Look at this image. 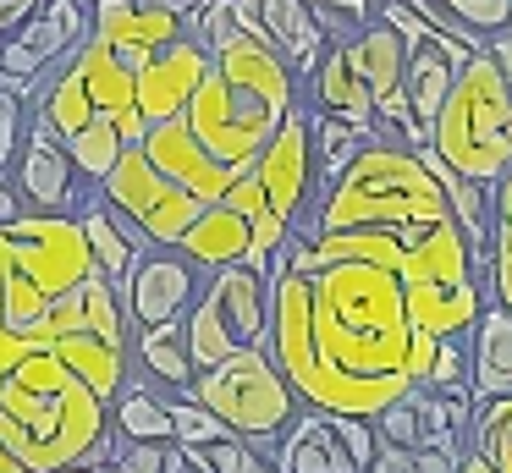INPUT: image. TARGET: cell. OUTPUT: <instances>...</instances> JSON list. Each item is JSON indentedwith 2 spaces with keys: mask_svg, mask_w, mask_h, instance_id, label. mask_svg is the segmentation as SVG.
<instances>
[{
  "mask_svg": "<svg viewBox=\"0 0 512 473\" xmlns=\"http://www.w3.org/2000/svg\"><path fill=\"white\" fill-rule=\"evenodd\" d=\"M12 187L23 198V209H34V215H78L89 182L78 176L61 132L45 116H28V143L12 165Z\"/></svg>",
  "mask_w": 512,
  "mask_h": 473,
  "instance_id": "12",
  "label": "cell"
},
{
  "mask_svg": "<svg viewBox=\"0 0 512 473\" xmlns=\"http://www.w3.org/2000/svg\"><path fill=\"white\" fill-rule=\"evenodd\" d=\"M402 237V286H441V281H463L474 275L479 264V248L468 242V231L457 226L452 215L446 220H419V226H397Z\"/></svg>",
  "mask_w": 512,
  "mask_h": 473,
  "instance_id": "16",
  "label": "cell"
},
{
  "mask_svg": "<svg viewBox=\"0 0 512 473\" xmlns=\"http://www.w3.org/2000/svg\"><path fill=\"white\" fill-rule=\"evenodd\" d=\"M111 429L122 440H177L166 391H155V385H133V380H127L122 391H116V402H111Z\"/></svg>",
  "mask_w": 512,
  "mask_h": 473,
  "instance_id": "29",
  "label": "cell"
},
{
  "mask_svg": "<svg viewBox=\"0 0 512 473\" xmlns=\"http://www.w3.org/2000/svg\"><path fill=\"white\" fill-rule=\"evenodd\" d=\"M94 275V253L78 215H34L23 209L0 226V314L23 330L56 297Z\"/></svg>",
  "mask_w": 512,
  "mask_h": 473,
  "instance_id": "4",
  "label": "cell"
},
{
  "mask_svg": "<svg viewBox=\"0 0 512 473\" xmlns=\"http://www.w3.org/2000/svg\"><path fill=\"white\" fill-rule=\"evenodd\" d=\"M254 11H259V22H265V33L276 39V50L292 61V72L314 77V66L325 61L331 39H325L320 17L309 11V0H254Z\"/></svg>",
  "mask_w": 512,
  "mask_h": 473,
  "instance_id": "22",
  "label": "cell"
},
{
  "mask_svg": "<svg viewBox=\"0 0 512 473\" xmlns=\"http://www.w3.org/2000/svg\"><path fill=\"white\" fill-rule=\"evenodd\" d=\"M133 358L144 363V374L160 391H188L199 363L188 347V319H171V325H138L133 330Z\"/></svg>",
  "mask_w": 512,
  "mask_h": 473,
  "instance_id": "26",
  "label": "cell"
},
{
  "mask_svg": "<svg viewBox=\"0 0 512 473\" xmlns=\"http://www.w3.org/2000/svg\"><path fill=\"white\" fill-rule=\"evenodd\" d=\"M138 6H171V11H188V0H138Z\"/></svg>",
  "mask_w": 512,
  "mask_h": 473,
  "instance_id": "46",
  "label": "cell"
},
{
  "mask_svg": "<svg viewBox=\"0 0 512 473\" xmlns=\"http://www.w3.org/2000/svg\"><path fill=\"white\" fill-rule=\"evenodd\" d=\"M248 242H254V226L221 198V204L199 209V220L182 231L177 253H188L199 270H221V264H243L248 259Z\"/></svg>",
  "mask_w": 512,
  "mask_h": 473,
  "instance_id": "23",
  "label": "cell"
},
{
  "mask_svg": "<svg viewBox=\"0 0 512 473\" xmlns=\"http://www.w3.org/2000/svg\"><path fill=\"white\" fill-rule=\"evenodd\" d=\"M0 319H6V314H0Z\"/></svg>",
  "mask_w": 512,
  "mask_h": 473,
  "instance_id": "51",
  "label": "cell"
},
{
  "mask_svg": "<svg viewBox=\"0 0 512 473\" xmlns=\"http://www.w3.org/2000/svg\"><path fill=\"white\" fill-rule=\"evenodd\" d=\"M78 226H83V237H89L94 270H100L105 281H127V275H133V264L155 248V242H149V231L138 226L133 215H122V209L100 193V187H89V193H83Z\"/></svg>",
  "mask_w": 512,
  "mask_h": 473,
  "instance_id": "20",
  "label": "cell"
},
{
  "mask_svg": "<svg viewBox=\"0 0 512 473\" xmlns=\"http://www.w3.org/2000/svg\"><path fill=\"white\" fill-rule=\"evenodd\" d=\"M270 473H276V468H270Z\"/></svg>",
  "mask_w": 512,
  "mask_h": 473,
  "instance_id": "50",
  "label": "cell"
},
{
  "mask_svg": "<svg viewBox=\"0 0 512 473\" xmlns=\"http://www.w3.org/2000/svg\"><path fill=\"white\" fill-rule=\"evenodd\" d=\"M435 6H441L463 33H479V39L512 28V0H435Z\"/></svg>",
  "mask_w": 512,
  "mask_h": 473,
  "instance_id": "33",
  "label": "cell"
},
{
  "mask_svg": "<svg viewBox=\"0 0 512 473\" xmlns=\"http://www.w3.org/2000/svg\"><path fill=\"white\" fill-rule=\"evenodd\" d=\"M100 473H122V468H116V462H111V468H100Z\"/></svg>",
  "mask_w": 512,
  "mask_h": 473,
  "instance_id": "47",
  "label": "cell"
},
{
  "mask_svg": "<svg viewBox=\"0 0 512 473\" xmlns=\"http://www.w3.org/2000/svg\"><path fill=\"white\" fill-rule=\"evenodd\" d=\"M468 358H474V402L512 391V308L490 297L479 314L474 336H468Z\"/></svg>",
  "mask_w": 512,
  "mask_h": 473,
  "instance_id": "25",
  "label": "cell"
},
{
  "mask_svg": "<svg viewBox=\"0 0 512 473\" xmlns=\"http://www.w3.org/2000/svg\"><path fill=\"white\" fill-rule=\"evenodd\" d=\"M347 50H353V66L364 72V83L380 94H391V88H402V72H408V39H402L391 22H364V28L347 39Z\"/></svg>",
  "mask_w": 512,
  "mask_h": 473,
  "instance_id": "28",
  "label": "cell"
},
{
  "mask_svg": "<svg viewBox=\"0 0 512 473\" xmlns=\"http://www.w3.org/2000/svg\"><path fill=\"white\" fill-rule=\"evenodd\" d=\"M430 149L485 187L512 171V72L490 50L457 72L446 105L430 121Z\"/></svg>",
  "mask_w": 512,
  "mask_h": 473,
  "instance_id": "5",
  "label": "cell"
},
{
  "mask_svg": "<svg viewBox=\"0 0 512 473\" xmlns=\"http://www.w3.org/2000/svg\"><path fill=\"white\" fill-rule=\"evenodd\" d=\"M188 6H193V0H188Z\"/></svg>",
  "mask_w": 512,
  "mask_h": 473,
  "instance_id": "49",
  "label": "cell"
},
{
  "mask_svg": "<svg viewBox=\"0 0 512 473\" xmlns=\"http://www.w3.org/2000/svg\"><path fill=\"white\" fill-rule=\"evenodd\" d=\"M166 446L171 440H122L116 468L122 473H166Z\"/></svg>",
  "mask_w": 512,
  "mask_h": 473,
  "instance_id": "38",
  "label": "cell"
},
{
  "mask_svg": "<svg viewBox=\"0 0 512 473\" xmlns=\"http://www.w3.org/2000/svg\"><path fill=\"white\" fill-rule=\"evenodd\" d=\"M270 341V275L254 264H221L210 270L199 303L188 308V347L199 369H215L237 347Z\"/></svg>",
  "mask_w": 512,
  "mask_h": 473,
  "instance_id": "8",
  "label": "cell"
},
{
  "mask_svg": "<svg viewBox=\"0 0 512 473\" xmlns=\"http://www.w3.org/2000/svg\"><path fill=\"white\" fill-rule=\"evenodd\" d=\"M441 182L430 176V165L419 160V149L391 138H369L353 160L342 165V176L325 182V198L314 209L309 231H347V226H419V220H446ZM457 220V215H452Z\"/></svg>",
  "mask_w": 512,
  "mask_h": 473,
  "instance_id": "2",
  "label": "cell"
},
{
  "mask_svg": "<svg viewBox=\"0 0 512 473\" xmlns=\"http://www.w3.org/2000/svg\"><path fill=\"white\" fill-rule=\"evenodd\" d=\"M0 473H34V468H28V462H23V457H12V451L0 446Z\"/></svg>",
  "mask_w": 512,
  "mask_h": 473,
  "instance_id": "45",
  "label": "cell"
},
{
  "mask_svg": "<svg viewBox=\"0 0 512 473\" xmlns=\"http://www.w3.org/2000/svg\"><path fill=\"white\" fill-rule=\"evenodd\" d=\"M325 418H331L336 440L347 446V457H353L358 468H369V462H375V451H380V429H375V418H358V413H325Z\"/></svg>",
  "mask_w": 512,
  "mask_h": 473,
  "instance_id": "35",
  "label": "cell"
},
{
  "mask_svg": "<svg viewBox=\"0 0 512 473\" xmlns=\"http://www.w3.org/2000/svg\"><path fill=\"white\" fill-rule=\"evenodd\" d=\"M270 462H276V473H364L347 457L342 440H336L331 418L314 413V407H303V413L292 418V429L281 435V446L270 451Z\"/></svg>",
  "mask_w": 512,
  "mask_h": 473,
  "instance_id": "21",
  "label": "cell"
},
{
  "mask_svg": "<svg viewBox=\"0 0 512 473\" xmlns=\"http://www.w3.org/2000/svg\"><path fill=\"white\" fill-rule=\"evenodd\" d=\"M292 105H298V99L270 94V88H254V83H243L237 72H226V66L210 61V72H204L199 94L188 99L182 121H188V132L226 165V171L243 176V171H254V160L265 154L270 132L287 121Z\"/></svg>",
  "mask_w": 512,
  "mask_h": 473,
  "instance_id": "7",
  "label": "cell"
},
{
  "mask_svg": "<svg viewBox=\"0 0 512 473\" xmlns=\"http://www.w3.org/2000/svg\"><path fill=\"white\" fill-rule=\"evenodd\" d=\"M100 193L111 198L122 215H133L138 226L149 231L155 248H177L182 231H188L193 220H199V209H204L199 193H188L182 182H171V176L149 160L144 143H127L122 160H116V171L100 182Z\"/></svg>",
  "mask_w": 512,
  "mask_h": 473,
  "instance_id": "9",
  "label": "cell"
},
{
  "mask_svg": "<svg viewBox=\"0 0 512 473\" xmlns=\"http://www.w3.org/2000/svg\"><path fill=\"white\" fill-rule=\"evenodd\" d=\"M17 215H23V198H17L12 176L0 171V226H6V220H17Z\"/></svg>",
  "mask_w": 512,
  "mask_h": 473,
  "instance_id": "42",
  "label": "cell"
},
{
  "mask_svg": "<svg viewBox=\"0 0 512 473\" xmlns=\"http://www.w3.org/2000/svg\"><path fill=\"white\" fill-rule=\"evenodd\" d=\"M61 143H67L72 165H78V176H83L89 187H100L105 176L116 171V160H122V149H127L122 127H116L111 116H94L89 127H78L72 138H61Z\"/></svg>",
  "mask_w": 512,
  "mask_h": 473,
  "instance_id": "30",
  "label": "cell"
},
{
  "mask_svg": "<svg viewBox=\"0 0 512 473\" xmlns=\"http://www.w3.org/2000/svg\"><path fill=\"white\" fill-rule=\"evenodd\" d=\"M188 391L199 396L232 435L254 440L259 451H276L281 435L292 429V418L303 413L298 391H292V380L281 374L270 341L237 347L232 358H221L215 369H199Z\"/></svg>",
  "mask_w": 512,
  "mask_h": 473,
  "instance_id": "6",
  "label": "cell"
},
{
  "mask_svg": "<svg viewBox=\"0 0 512 473\" xmlns=\"http://www.w3.org/2000/svg\"><path fill=\"white\" fill-rule=\"evenodd\" d=\"M122 292L127 319L138 325H171V319H188V308L199 303L204 281H199V264L177 248H149L144 259L133 264L127 281H116Z\"/></svg>",
  "mask_w": 512,
  "mask_h": 473,
  "instance_id": "13",
  "label": "cell"
},
{
  "mask_svg": "<svg viewBox=\"0 0 512 473\" xmlns=\"http://www.w3.org/2000/svg\"><path fill=\"white\" fill-rule=\"evenodd\" d=\"M210 61H215L210 44L193 39V33H182V39H171L166 50H155L144 66H138V110H144L149 127L188 110V99L199 94Z\"/></svg>",
  "mask_w": 512,
  "mask_h": 473,
  "instance_id": "15",
  "label": "cell"
},
{
  "mask_svg": "<svg viewBox=\"0 0 512 473\" xmlns=\"http://www.w3.org/2000/svg\"><path fill=\"white\" fill-rule=\"evenodd\" d=\"M94 33L89 0H39L12 33H0V72L45 77L56 61H67L83 39Z\"/></svg>",
  "mask_w": 512,
  "mask_h": 473,
  "instance_id": "10",
  "label": "cell"
},
{
  "mask_svg": "<svg viewBox=\"0 0 512 473\" xmlns=\"http://www.w3.org/2000/svg\"><path fill=\"white\" fill-rule=\"evenodd\" d=\"M435 347H441V336H430V330L413 325V336H408V358H402V374H408L413 385L430 380V369H435Z\"/></svg>",
  "mask_w": 512,
  "mask_h": 473,
  "instance_id": "39",
  "label": "cell"
},
{
  "mask_svg": "<svg viewBox=\"0 0 512 473\" xmlns=\"http://www.w3.org/2000/svg\"><path fill=\"white\" fill-rule=\"evenodd\" d=\"M463 473H496V462H490L485 451H468V457H463Z\"/></svg>",
  "mask_w": 512,
  "mask_h": 473,
  "instance_id": "44",
  "label": "cell"
},
{
  "mask_svg": "<svg viewBox=\"0 0 512 473\" xmlns=\"http://www.w3.org/2000/svg\"><path fill=\"white\" fill-rule=\"evenodd\" d=\"M188 33V11L171 6H138V0H105L94 6V39H105L127 66H144L155 50H166L171 39Z\"/></svg>",
  "mask_w": 512,
  "mask_h": 473,
  "instance_id": "18",
  "label": "cell"
},
{
  "mask_svg": "<svg viewBox=\"0 0 512 473\" xmlns=\"http://www.w3.org/2000/svg\"><path fill=\"white\" fill-rule=\"evenodd\" d=\"M116 440L122 435L111 429V402L56 352L28 341V352L0 385V446L23 457L34 473H56L72 462L111 468L122 451Z\"/></svg>",
  "mask_w": 512,
  "mask_h": 473,
  "instance_id": "1",
  "label": "cell"
},
{
  "mask_svg": "<svg viewBox=\"0 0 512 473\" xmlns=\"http://www.w3.org/2000/svg\"><path fill=\"white\" fill-rule=\"evenodd\" d=\"M375 429H380V446H402V451H424V446H430V418H424L419 385H413L402 402H391L386 413H375Z\"/></svg>",
  "mask_w": 512,
  "mask_h": 473,
  "instance_id": "31",
  "label": "cell"
},
{
  "mask_svg": "<svg viewBox=\"0 0 512 473\" xmlns=\"http://www.w3.org/2000/svg\"><path fill=\"white\" fill-rule=\"evenodd\" d=\"M309 83H314V105H320V110H336V116H347V121H358V127L375 138V88H369L364 72L353 66L347 39L325 50V61L314 66Z\"/></svg>",
  "mask_w": 512,
  "mask_h": 473,
  "instance_id": "24",
  "label": "cell"
},
{
  "mask_svg": "<svg viewBox=\"0 0 512 473\" xmlns=\"http://www.w3.org/2000/svg\"><path fill=\"white\" fill-rule=\"evenodd\" d=\"M144 154H149V160H155L160 171L171 176V182H182L188 193H199L204 204H221L226 187L237 182V171H226V165L215 160V154H210V149H204V143L188 132V121H182V116L155 121V127L144 132Z\"/></svg>",
  "mask_w": 512,
  "mask_h": 473,
  "instance_id": "17",
  "label": "cell"
},
{
  "mask_svg": "<svg viewBox=\"0 0 512 473\" xmlns=\"http://www.w3.org/2000/svg\"><path fill=\"white\" fill-rule=\"evenodd\" d=\"M364 473H419V457H413V451H402V446H380L375 462H369Z\"/></svg>",
  "mask_w": 512,
  "mask_h": 473,
  "instance_id": "40",
  "label": "cell"
},
{
  "mask_svg": "<svg viewBox=\"0 0 512 473\" xmlns=\"http://www.w3.org/2000/svg\"><path fill=\"white\" fill-rule=\"evenodd\" d=\"M419 457V473H463V457H452V451H441V446H424V451H413Z\"/></svg>",
  "mask_w": 512,
  "mask_h": 473,
  "instance_id": "41",
  "label": "cell"
},
{
  "mask_svg": "<svg viewBox=\"0 0 512 473\" xmlns=\"http://www.w3.org/2000/svg\"><path fill=\"white\" fill-rule=\"evenodd\" d=\"M67 61H72V72H78L83 94H89L94 116H111L127 143H144L149 121H144V110H138V72L133 66H127L105 39H94V33L67 55Z\"/></svg>",
  "mask_w": 512,
  "mask_h": 473,
  "instance_id": "14",
  "label": "cell"
},
{
  "mask_svg": "<svg viewBox=\"0 0 512 473\" xmlns=\"http://www.w3.org/2000/svg\"><path fill=\"white\" fill-rule=\"evenodd\" d=\"M485 457L496 462V473H512V435H507V440H496V446H490Z\"/></svg>",
  "mask_w": 512,
  "mask_h": 473,
  "instance_id": "43",
  "label": "cell"
},
{
  "mask_svg": "<svg viewBox=\"0 0 512 473\" xmlns=\"http://www.w3.org/2000/svg\"><path fill=\"white\" fill-rule=\"evenodd\" d=\"M457 72H463V66H457V55L446 50L441 39L408 44V72H402V88H408V99H413V110H419L424 127H430L435 110L446 105V94H452Z\"/></svg>",
  "mask_w": 512,
  "mask_h": 473,
  "instance_id": "27",
  "label": "cell"
},
{
  "mask_svg": "<svg viewBox=\"0 0 512 473\" xmlns=\"http://www.w3.org/2000/svg\"><path fill=\"white\" fill-rule=\"evenodd\" d=\"M254 176H259V187H265L270 209H276L281 220H292V226H298L303 209L314 204V182H320L314 121L303 116L298 105H292V110H287V121H281L276 132H270L265 154L254 160Z\"/></svg>",
  "mask_w": 512,
  "mask_h": 473,
  "instance_id": "11",
  "label": "cell"
},
{
  "mask_svg": "<svg viewBox=\"0 0 512 473\" xmlns=\"http://www.w3.org/2000/svg\"><path fill=\"white\" fill-rule=\"evenodd\" d=\"M166 402H171V429H177L182 446H210V440L232 435V429H226L193 391H166Z\"/></svg>",
  "mask_w": 512,
  "mask_h": 473,
  "instance_id": "32",
  "label": "cell"
},
{
  "mask_svg": "<svg viewBox=\"0 0 512 473\" xmlns=\"http://www.w3.org/2000/svg\"><path fill=\"white\" fill-rule=\"evenodd\" d=\"M23 143H28V105H23V99H12V94H0V171H6V176H12Z\"/></svg>",
  "mask_w": 512,
  "mask_h": 473,
  "instance_id": "36",
  "label": "cell"
},
{
  "mask_svg": "<svg viewBox=\"0 0 512 473\" xmlns=\"http://www.w3.org/2000/svg\"><path fill=\"white\" fill-rule=\"evenodd\" d=\"M485 264H490V286H496V297L512 308V226L507 220H496V231H490Z\"/></svg>",
  "mask_w": 512,
  "mask_h": 473,
  "instance_id": "37",
  "label": "cell"
},
{
  "mask_svg": "<svg viewBox=\"0 0 512 473\" xmlns=\"http://www.w3.org/2000/svg\"><path fill=\"white\" fill-rule=\"evenodd\" d=\"M28 341L45 352H56L72 374L94 385L105 402H116V391L133 374V319L122 308L116 281H105L100 270L89 281H78L67 297L45 308L39 319H28Z\"/></svg>",
  "mask_w": 512,
  "mask_h": 473,
  "instance_id": "3",
  "label": "cell"
},
{
  "mask_svg": "<svg viewBox=\"0 0 512 473\" xmlns=\"http://www.w3.org/2000/svg\"><path fill=\"white\" fill-rule=\"evenodd\" d=\"M430 391H474V358H468V336H441L430 369Z\"/></svg>",
  "mask_w": 512,
  "mask_h": 473,
  "instance_id": "34",
  "label": "cell"
},
{
  "mask_svg": "<svg viewBox=\"0 0 512 473\" xmlns=\"http://www.w3.org/2000/svg\"><path fill=\"white\" fill-rule=\"evenodd\" d=\"M408 292V319L430 336H474L485 303L496 297L490 286V264H479L463 281H441V286H402Z\"/></svg>",
  "mask_w": 512,
  "mask_h": 473,
  "instance_id": "19",
  "label": "cell"
},
{
  "mask_svg": "<svg viewBox=\"0 0 512 473\" xmlns=\"http://www.w3.org/2000/svg\"><path fill=\"white\" fill-rule=\"evenodd\" d=\"M89 6H105V0H89Z\"/></svg>",
  "mask_w": 512,
  "mask_h": 473,
  "instance_id": "48",
  "label": "cell"
}]
</instances>
